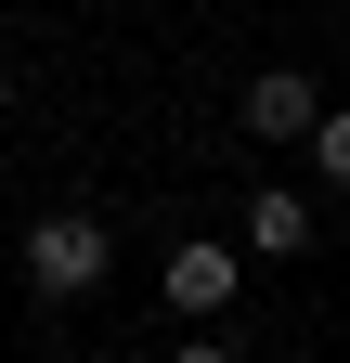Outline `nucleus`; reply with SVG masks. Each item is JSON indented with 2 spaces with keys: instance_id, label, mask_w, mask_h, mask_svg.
I'll return each instance as SVG.
<instances>
[{
  "instance_id": "f257e3e1",
  "label": "nucleus",
  "mask_w": 350,
  "mask_h": 363,
  "mask_svg": "<svg viewBox=\"0 0 350 363\" xmlns=\"http://www.w3.org/2000/svg\"><path fill=\"white\" fill-rule=\"evenodd\" d=\"M104 272H117V234H104L91 208H52V220H26V286H39V298H91Z\"/></svg>"
},
{
  "instance_id": "f03ea898",
  "label": "nucleus",
  "mask_w": 350,
  "mask_h": 363,
  "mask_svg": "<svg viewBox=\"0 0 350 363\" xmlns=\"http://www.w3.org/2000/svg\"><path fill=\"white\" fill-rule=\"evenodd\" d=\"M312 117H324L312 65H259L247 78V130H259V143H312Z\"/></svg>"
},
{
  "instance_id": "7ed1b4c3",
  "label": "nucleus",
  "mask_w": 350,
  "mask_h": 363,
  "mask_svg": "<svg viewBox=\"0 0 350 363\" xmlns=\"http://www.w3.org/2000/svg\"><path fill=\"white\" fill-rule=\"evenodd\" d=\"M156 286H169V311H234V286H247V259H234V247H208V234H182V247H169V272H156Z\"/></svg>"
},
{
  "instance_id": "20e7f679",
  "label": "nucleus",
  "mask_w": 350,
  "mask_h": 363,
  "mask_svg": "<svg viewBox=\"0 0 350 363\" xmlns=\"http://www.w3.org/2000/svg\"><path fill=\"white\" fill-rule=\"evenodd\" d=\"M312 247V195H298V182H259L247 195V259H298Z\"/></svg>"
},
{
  "instance_id": "39448f33",
  "label": "nucleus",
  "mask_w": 350,
  "mask_h": 363,
  "mask_svg": "<svg viewBox=\"0 0 350 363\" xmlns=\"http://www.w3.org/2000/svg\"><path fill=\"white\" fill-rule=\"evenodd\" d=\"M312 169L350 195V104H324V117H312Z\"/></svg>"
},
{
  "instance_id": "423d86ee",
  "label": "nucleus",
  "mask_w": 350,
  "mask_h": 363,
  "mask_svg": "<svg viewBox=\"0 0 350 363\" xmlns=\"http://www.w3.org/2000/svg\"><path fill=\"white\" fill-rule=\"evenodd\" d=\"M0 117H13V65H0Z\"/></svg>"
}]
</instances>
